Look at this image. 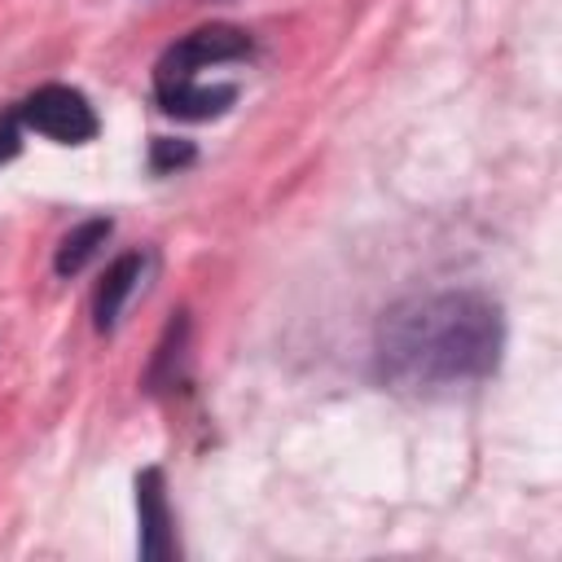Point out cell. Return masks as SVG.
Returning a JSON list of instances; mask_svg holds the SVG:
<instances>
[{
  "instance_id": "obj_5",
  "label": "cell",
  "mask_w": 562,
  "mask_h": 562,
  "mask_svg": "<svg viewBox=\"0 0 562 562\" xmlns=\"http://www.w3.org/2000/svg\"><path fill=\"white\" fill-rule=\"evenodd\" d=\"M140 277H145V255H140V250H127V255H119V259L105 268L101 285H97V299H92V316H97V329H101V334H110V329L119 325V312H123V303L136 294Z\"/></svg>"
},
{
  "instance_id": "obj_6",
  "label": "cell",
  "mask_w": 562,
  "mask_h": 562,
  "mask_svg": "<svg viewBox=\"0 0 562 562\" xmlns=\"http://www.w3.org/2000/svg\"><path fill=\"white\" fill-rule=\"evenodd\" d=\"M158 105L176 119H215L237 101V83H176V88H154Z\"/></svg>"
},
{
  "instance_id": "obj_1",
  "label": "cell",
  "mask_w": 562,
  "mask_h": 562,
  "mask_svg": "<svg viewBox=\"0 0 562 562\" xmlns=\"http://www.w3.org/2000/svg\"><path fill=\"white\" fill-rule=\"evenodd\" d=\"M501 307L479 290H430L391 303L373 334V369L391 391L435 395L496 373Z\"/></svg>"
},
{
  "instance_id": "obj_2",
  "label": "cell",
  "mask_w": 562,
  "mask_h": 562,
  "mask_svg": "<svg viewBox=\"0 0 562 562\" xmlns=\"http://www.w3.org/2000/svg\"><path fill=\"white\" fill-rule=\"evenodd\" d=\"M255 53L250 35L241 26L215 22V26H198L189 31L180 44H171L158 66H154V88H176V83H202V70L211 66H228V61H246Z\"/></svg>"
},
{
  "instance_id": "obj_9",
  "label": "cell",
  "mask_w": 562,
  "mask_h": 562,
  "mask_svg": "<svg viewBox=\"0 0 562 562\" xmlns=\"http://www.w3.org/2000/svg\"><path fill=\"white\" fill-rule=\"evenodd\" d=\"M18 149H22V119L18 110H4L0 114V162H9Z\"/></svg>"
},
{
  "instance_id": "obj_4",
  "label": "cell",
  "mask_w": 562,
  "mask_h": 562,
  "mask_svg": "<svg viewBox=\"0 0 562 562\" xmlns=\"http://www.w3.org/2000/svg\"><path fill=\"white\" fill-rule=\"evenodd\" d=\"M136 514H140V558L167 562L176 553V531H171V505H167V483L158 465L136 474Z\"/></svg>"
},
{
  "instance_id": "obj_8",
  "label": "cell",
  "mask_w": 562,
  "mask_h": 562,
  "mask_svg": "<svg viewBox=\"0 0 562 562\" xmlns=\"http://www.w3.org/2000/svg\"><path fill=\"white\" fill-rule=\"evenodd\" d=\"M193 158H198V149H193L189 140H167V136H158V140H154V149H149V167H154L158 176L180 171V167H189Z\"/></svg>"
},
{
  "instance_id": "obj_7",
  "label": "cell",
  "mask_w": 562,
  "mask_h": 562,
  "mask_svg": "<svg viewBox=\"0 0 562 562\" xmlns=\"http://www.w3.org/2000/svg\"><path fill=\"white\" fill-rule=\"evenodd\" d=\"M110 233H114V224H110L105 215L83 220L79 228H70V233L61 237V246H57V259H53L57 277H75V272H83V268H88V259L105 246V237H110Z\"/></svg>"
},
{
  "instance_id": "obj_3",
  "label": "cell",
  "mask_w": 562,
  "mask_h": 562,
  "mask_svg": "<svg viewBox=\"0 0 562 562\" xmlns=\"http://www.w3.org/2000/svg\"><path fill=\"white\" fill-rule=\"evenodd\" d=\"M18 119H22V127H31L57 145H88L101 132V119L88 105V97L66 83H44L31 97H22Z\"/></svg>"
}]
</instances>
